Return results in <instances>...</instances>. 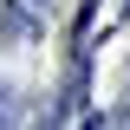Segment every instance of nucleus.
I'll return each mask as SVG.
<instances>
[{"label":"nucleus","mask_w":130,"mask_h":130,"mask_svg":"<svg viewBox=\"0 0 130 130\" xmlns=\"http://www.w3.org/2000/svg\"><path fill=\"white\" fill-rule=\"evenodd\" d=\"M85 130H98V117H85Z\"/></svg>","instance_id":"nucleus-1"}]
</instances>
